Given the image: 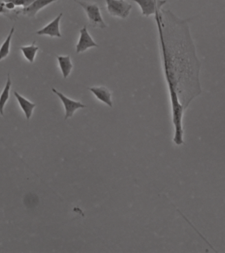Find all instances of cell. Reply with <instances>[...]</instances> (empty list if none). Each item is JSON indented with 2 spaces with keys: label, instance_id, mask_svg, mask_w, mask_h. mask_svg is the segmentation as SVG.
Wrapping results in <instances>:
<instances>
[{
  "label": "cell",
  "instance_id": "obj_1",
  "mask_svg": "<svg viewBox=\"0 0 225 253\" xmlns=\"http://www.w3.org/2000/svg\"><path fill=\"white\" fill-rule=\"evenodd\" d=\"M163 69L165 78L174 126L173 142L184 144L183 117L190 103L202 94L201 62L190 33L188 19L169 10L155 13Z\"/></svg>",
  "mask_w": 225,
  "mask_h": 253
},
{
  "label": "cell",
  "instance_id": "obj_2",
  "mask_svg": "<svg viewBox=\"0 0 225 253\" xmlns=\"http://www.w3.org/2000/svg\"><path fill=\"white\" fill-rule=\"evenodd\" d=\"M74 1L85 10L90 26L101 29L107 28V24L104 21L100 7L97 3L86 2L78 0H74Z\"/></svg>",
  "mask_w": 225,
  "mask_h": 253
},
{
  "label": "cell",
  "instance_id": "obj_3",
  "mask_svg": "<svg viewBox=\"0 0 225 253\" xmlns=\"http://www.w3.org/2000/svg\"><path fill=\"white\" fill-rule=\"evenodd\" d=\"M107 12L113 17L124 19L129 17L133 6L127 0H105Z\"/></svg>",
  "mask_w": 225,
  "mask_h": 253
},
{
  "label": "cell",
  "instance_id": "obj_4",
  "mask_svg": "<svg viewBox=\"0 0 225 253\" xmlns=\"http://www.w3.org/2000/svg\"><path fill=\"white\" fill-rule=\"evenodd\" d=\"M53 93H55L61 101L62 103L63 104L64 109H65V120H67L69 118L73 117L75 112L76 110L79 109H85L86 105L82 104L81 102L78 101H75L68 98L63 95V93L58 91L55 88H52Z\"/></svg>",
  "mask_w": 225,
  "mask_h": 253
},
{
  "label": "cell",
  "instance_id": "obj_5",
  "mask_svg": "<svg viewBox=\"0 0 225 253\" xmlns=\"http://www.w3.org/2000/svg\"><path fill=\"white\" fill-rule=\"evenodd\" d=\"M135 1L140 7L142 14L146 17L155 15V13L162 10L166 3V0H131Z\"/></svg>",
  "mask_w": 225,
  "mask_h": 253
},
{
  "label": "cell",
  "instance_id": "obj_6",
  "mask_svg": "<svg viewBox=\"0 0 225 253\" xmlns=\"http://www.w3.org/2000/svg\"><path fill=\"white\" fill-rule=\"evenodd\" d=\"M98 44L93 40L89 34L87 27L85 25L83 28L80 30V36L77 45L76 46V54L85 52L90 48L98 47Z\"/></svg>",
  "mask_w": 225,
  "mask_h": 253
},
{
  "label": "cell",
  "instance_id": "obj_7",
  "mask_svg": "<svg viewBox=\"0 0 225 253\" xmlns=\"http://www.w3.org/2000/svg\"><path fill=\"white\" fill-rule=\"evenodd\" d=\"M62 17H63V13H61L56 19L47 24L46 26L39 31H36V34L38 35H48L51 37L61 38L62 35L61 32H60V25Z\"/></svg>",
  "mask_w": 225,
  "mask_h": 253
},
{
  "label": "cell",
  "instance_id": "obj_8",
  "mask_svg": "<svg viewBox=\"0 0 225 253\" xmlns=\"http://www.w3.org/2000/svg\"><path fill=\"white\" fill-rule=\"evenodd\" d=\"M88 89L94 94L95 97L104 102L109 107H113V101L111 100V93L108 88L105 86H95V87H88Z\"/></svg>",
  "mask_w": 225,
  "mask_h": 253
},
{
  "label": "cell",
  "instance_id": "obj_9",
  "mask_svg": "<svg viewBox=\"0 0 225 253\" xmlns=\"http://www.w3.org/2000/svg\"><path fill=\"white\" fill-rule=\"evenodd\" d=\"M57 1L58 0H36L29 7L23 8L22 10V14L28 16L29 17H34L39 11Z\"/></svg>",
  "mask_w": 225,
  "mask_h": 253
},
{
  "label": "cell",
  "instance_id": "obj_10",
  "mask_svg": "<svg viewBox=\"0 0 225 253\" xmlns=\"http://www.w3.org/2000/svg\"><path fill=\"white\" fill-rule=\"evenodd\" d=\"M15 97H16V100L19 102L20 107H21L22 110L25 114V117L27 120H30L31 117L32 115L33 110L36 107V104L32 103L25 97L21 96V95L19 94L16 91H14Z\"/></svg>",
  "mask_w": 225,
  "mask_h": 253
},
{
  "label": "cell",
  "instance_id": "obj_11",
  "mask_svg": "<svg viewBox=\"0 0 225 253\" xmlns=\"http://www.w3.org/2000/svg\"><path fill=\"white\" fill-rule=\"evenodd\" d=\"M57 59H58V63H59L63 78L67 79L70 75L73 67L71 57L69 56H58Z\"/></svg>",
  "mask_w": 225,
  "mask_h": 253
},
{
  "label": "cell",
  "instance_id": "obj_12",
  "mask_svg": "<svg viewBox=\"0 0 225 253\" xmlns=\"http://www.w3.org/2000/svg\"><path fill=\"white\" fill-rule=\"evenodd\" d=\"M11 85H12V81H11L10 79V74L8 73L6 85H5L4 89H3V92L0 95V114L2 116L4 115L3 109H4L5 104H6L9 98H10Z\"/></svg>",
  "mask_w": 225,
  "mask_h": 253
},
{
  "label": "cell",
  "instance_id": "obj_13",
  "mask_svg": "<svg viewBox=\"0 0 225 253\" xmlns=\"http://www.w3.org/2000/svg\"><path fill=\"white\" fill-rule=\"evenodd\" d=\"M23 53L24 56L26 58L30 63H33L35 59V56L39 48L36 47L35 41L33 42L32 45L27 47H21L20 48Z\"/></svg>",
  "mask_w": 225,
  "mask_h": 253
},
{
  "label": "cell",
  "instance_id": "obj_14",
  "mask_svg": "<svg viewBox=\"0 0 225 253\" xmlns=\"http://www.w3.org/2000/svg\"><path fill=\"white\" fill-rule=\"evenodd\" d=\"M15 27H13L11 29L10 34L7 36L6 40H5L4 43L1 45L0 48V60L3 59V58H6L7 55L10 53V48L11 40H12L13 34H14Z\"/></svg>",
  "mask_w": 225,
  "mask_h": 253
},
{
  "label": "cell",
  "instance_id": "obj_15",
  "mask_svg": "<svg viewBox=\"0 0 225 253\" xmlns=\"http://www.w3.org/2000/svg\"><path fill=\"white\" fill-rule=\"evenodd\" d=\"M4 1H11L14 3L15 6L24 7L25 5V0H4Z\"/></svg>",
  "mask_w": 225,
  "mask_h": 253
},
{
  "label": "cell",
  "instance_id": "obj_16",
  "mask_svg": "<svg viewBox=\"0 0 225 253\" xmlns=\"http://www.w3.org/2000/svg\"><path fill=\"white\" fill-rule=\"evenodd\" d=\"M4 2L5 7L7 9V10H14L15 7V5L14 3L11 2V1H4Z\"/></svg>",
  "mask_w": 225,
  "mask_h": 253
},
{
  "label": "cell",
  "instance_id": "obj_17",
  "mask_svg": "<svg viewBox=\"0 0 225 253\" xmlns=\"http://www.w3.org/2000/svg\"><path fill=\"white\" fill-rule=\"evenodd\" d=\"M36 0H25V5H24L23 8H26V7H29V5L32 4Z\"/></svg>",
  "mask_w": 225,
  "mask_h": 253
},
{
  "label": "cell",
  "instance_id": "obj_18",
  "mask_svg": "<svg viewBox=\"0 0 225 253\" xmlns=\"http://www.w3.org/2000/svg\"><path fill=\"white\" fill-rule=\"evenodd\" d=\"M5 12H6V10H5L4 4L0 3V14H4Z\"/></svg>",
  "mask_w": 225,
  "mask_h": 253
}]
</instances>
